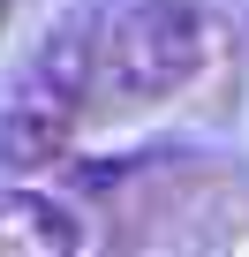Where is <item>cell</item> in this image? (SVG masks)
I'll use <instances>...</instances> for the list:
<instances>
[{
	"label": "cell",
	"instance_id": "cell-3",
	"mask_svg": "<svg viewBox=\"0 0 249 257\" xmlns=\"http://www.w3.org/2000/svg\"><path fill=\"white\" fill-rule=\"evenodd\" d=\"M0 257H83L76 204L8 182V189H0Z\"/></svg>",
	"mask_w": 249,
	"mask_h": 257
},
{
	"label": "cell",
	"instance_id": "cell-4",
	"mask_svg": "<svg viewBox=\"0 0 249 257\" xmlns=\"http://www.w3.org/2000/svg\"><path fill=\"white\" fill-rule=\"evenodd\" d=\"M0 16H8V0H0Z\"/></svg>",
	"mask_w": 249,
	"mask_h": 257
},
{
	"label": "cell",
	"instance_id": "cell-2",
	"mask_svg": "<svg viewBox=\"0 0 249 257\" xmlns=\"http://www.w3.org/2000/svg\"><path fill=\"white\" fill-rule=\"evenodd\" d=\"M98 91V38L83 16H68L61 31H46V46L23 61V76L0 98V167H53L76 137V121Z\"/></svg>",
	"mask_w": 249,
	"mask_h": 257
},
{
	"label": "cell",
	"instance_id": "cell-1",
	"mask_svg": "<svg viewBox=\"0 0 249 257\" xmlns=\"http://www.w3.org/2000/svg\"><path fill=\"white\" fill-rule=\"evenodd\" d=\"M219 53V23L196 0H129L98 31V98L113 106H159L189 91Z\"/></svg>",
	"mask_w": 249,
	"mask_h": 257
}]
</instances>
